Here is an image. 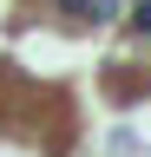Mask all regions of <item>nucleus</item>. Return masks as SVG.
Instances as JSON below:
<instances>
[]
</instances>
